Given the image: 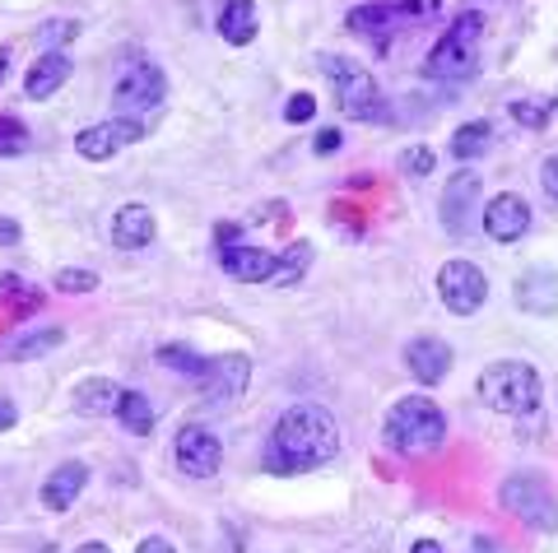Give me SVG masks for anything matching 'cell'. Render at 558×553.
<instances>
[{
    "mask_svg": "<svg viewBox=\"0 0 558 553\" xmlns=\"http://www.w3.org/2000/svg\"><path fill=\"white\" fill-rule=\"evenodd\" d=\"M270 456L284 470H312L340 456V428L322 405H289L275 419L270 433Z\"/></svg>",
    "mask_w": 558,
    "mask_h": 553,
    "instance_id": "cell-1",
    "label": "cell"
},
{
    "mask_svg": "<svg viewBox=\"0 0 558 553\" xmlns=\"http://www.w3.org/2000/svg\"><path fill=\"white\" fill-rule=\"evenodd\" d=\"M381 438L396 456H424V452H438L442 438H447V414L428 401V395H405L387 409L381 419Z\"/></svg>",
    "mask_w": 558,
    "mask_h": 553,
    "instance_id": "cell-2",
    "label": "cell"
},
{
    "mask_svg": "<svg viewBox=\"0 0 558 553\" xmlns=\"http://www.w3.org/2000/svg\"><path fill=\"white\" fill-rule=\"evenodd\" d=\"M480 51H484V14L461 10L457 20L447 24L438 47H433L428 75L433 79H470L480 71Z\"/></svg>",
    "mask_w": 558,
    "mask_h": 553,
    "instance_id": "cell-3",
    "label": "cell"
},
{
    "mask_svg": "<svg viewBox=\"0 0 558 553\" xmlns=\"http://www.w3.org/2000/svg\"><path fill=\"white\" fill-rule=\"evenodd\" d=\"M480 401L488 409L498 414H531L539 405V372L531 368V362H517V358H502V362H488V368L480 372Z\"/></svg>",
    "mask_w": 558,
    "mask_h": 553,
    "instance_id": "cell-4",
    "label": "cell"
},
{
    "mask_svg": "<svg viewBox=\"0 0 558 553\" xmlns=\"http://www.w3.org/2000/svg\"><path fill=\"white\" fill-rule=\"evenodd\" d=\"M322 65V75L336 84V102H340V112L344 116H354V121H381L387 116V108H381V89H377V79L363 71V65H354L349 57H326L317 61Z\"/></svg>",
    "mask_w": 558,
    "mask_h": 553,
    "instance_id": "cell-5",
    "label": "cell"
},
{
    "mask_svg": "<svg viewBox=\"0 0 558 553\" xmlns=\"http://www.w3.org/2000/svg\"><path fill=\"white\" fill-rule=\"evenodd\" d=\"M498 503L508 507L521 526L545 530V534L558 530V503H554V493H549L545 479H535V475H512V479H502Z\"/></svg>",
    "mask_w": 558,
    "mask_h": 553,
    "instance_id": "cell-6",
    "label": "cell"
},
{
    "mask_svg": "<svg viewBox=\"0 0 558 553\" xmlns=\"http://www.w3.org/2000/svg\"><path fill=\"white\" fill-rule=\"evenodd\" d=\"M163 98H168V79H163V71L154 61H131L112 84V108L126 112V116L159 108Z\"/></svg>",
    "mask_w": 558,
    "mask_h": 553,
    "instance_id": "cell-7",
    "label": "cell"
},
{
    "mask_svg": "<svg viewBox=\"0 0 558 553\" xmlns=\"http://www.w3.org/2000/svg\"><path fill=\"white\" fill-rule=\"evenodd\" d=\"M438 298L447 303L451 317H475L488 298V280L475 261H447L438 270Z\"/></svg>",
    "mask_w": 558,
    "mask_h": 553,
    "instance_id": "cell-8",
    "label": "cell"
},
{
    "mask_svg": "<svg viewBox=\"0 0 558 553\" xmlns=\"http://www.w3.org/2000/svg\"><path fill=\"white\" fill-rule=\"evenodd\" d=\"M145 121L140 116H112V121H98V126H84L75 135V153L89 163H108L112 153H121L126 145H140L145 140Z\"/></svg>",
    "mask_w": 558,
    "mask_h": 553,
    "instance_id": "cell-9",
    "label": "cell"
},
{
    "mask_svg": "<svg viewBox=\"0 0 558 553\" xmlns=\"http://www.w3.org/2000/svg\"><path fill=\"white\" fill-rule=\"evenodd\" d=\"M424 5L418 0H368V5H354L349 10V33H359V38H373V42H387L396 28H405L410 20H418Z\"/></svg>",
    "mask_w": 558,
    "mask_h": 553,
    "instance_id": "cell-10",
    "label": "cell"
},
{
    "mask_svg": "<svg viewBox=\"0 0 558 553\" xmlns=\"http://www.w3.org/2000/svg\"><path fill=\"white\" fill-rule=\"evenodd\" d=\"M252 382V358L247 354H215L205 362V372H201V391H205V401L209 405H233L242 391H247Z\"/></svg>",
    "mask_w": 558,
    "mask_h": 553,
    "instance_id": "cell-11",
    "label": "cell"
},
{
    "mask_svg": "<svg viewBox=\"0 0 558 553\" xmlns=\"http://www.w3.org/2000/svg\"><path fill=\"white\" fill-rule=\"evenodd\" d=\"M172 456H178L182 475L209 479V475H219V465H223V446L209 428H182L178 442H172Z\"/></svg>",
    "mask_w": 558,
    "mask_h": 553,
    "instance_id": "cell-12",
    "label": "cell"
},
{
    "mask_svg": "<svg viewBox=\"0 0 558 553\" xmlns=\"http://www.w3.org/2000/svg\"><path fill=\"white\" fill-rule=\"evenodd\" d=\"M480 223L494 242H521V233L531 229V200L517 192H502L480 210Z\"/></svg>",
    "mask_w": 558,
    "mask_h": 553,
    "instance_id": "cell-13",
    "label": "cell"
},
{
    "mask_svg": "<svg viewBox=\"0 0 558 553\" xmlns=\"http://www.w3.org/2000/svg\"><path fill=\"white\" fill-rule=\"evenodd\" d=\"M484 196V182H480V172L475 168H461L457 177L447 182V192H442V223L451 233H465L470 229V214H475V205Z\"/></svg>",
    "mask_w": 558,
    "mask_h": 553,
    "instance_id": "cell-14",
    "label": "cell"
},
{
    "mask_svg": "<svg viewBox=\"0 0 558 553\" xmlns=\"http://www.w3.org/2000/svg\"><path fill=\"white\" fill-rule=\"evenodd\" d=\"M405 368L418 386H438L451 372V344H442L438 335H418L405 344Z\"/></svg>",
    "mask_w": 558,
    "mask_h": 553,
    "instance_id": "cell-15",
    "label": "cell"
},
{
    "mask_svg": "<svg viewBox=\"0 0 558 553\" xmlns=\"http://www.w3.org/2000/svg\"><path fill=\"white\" fill-rule=\"evenodd\" d=\"M219 266L229 270L238 284H270L275 280V251L247 247V242H229V247H219Z\"/></svg>",
    "mask_w": 558,
    "mask_h": 553,
    "instance_id": "cell-16",
    "label": "cell"
},
{
    "mask_svg": "<svg viewBox=\"0 0 558 553\" xmlns=\"http://www.w3.org/2000/svg\"><path fill=\"white\" fill-rule=\"evenodd\" d=\"M512 298H517L521 312H531V317H554V312H558V270H549V266L526 270V274L517 280Z\"/></svg>",
    "mask_w": 558,
    "mask_h": 553,
    "instance_id": "cell-17",
    "label": "cell"
},
{
    "mask_svg": "<svg viewBox=\"0 0 558 553\" xmlns=\"http://www.w3.org/2000/svg\"><path fill=\"white\" fill-rule=\"evenodd\" d=\"M70 75H75V61H70L61 47H51V51H43V57L28 65V75H24V94H28L33 102H43V98L57 94Z\"/></svg>",
    "mask_w": 558,
    "mask_h": 553,
    "instance_id": "cell-18",
    "label": "cell"
},
{
    "mask_svg": "<svg viewBox=\"0 0 558 553\" xmlns=\"http://www.w3.org/2000/svg\"><path fill=\"white\" fill-rule=\"evenodd\" d=\"M84 483H89V465H84V460H65V465H57V470L47 475V483H43V503H47V512H70V507H75V497L84 493Z\"/></svg>",
    "mask_w": 558,
    "mask_h": 553,
    "instance_id": "cell-19",
    "label": "cell"
},
{
    "mask_svg": "<svg viewBox=\"0 0 558 553\" xmlns=\"http://www.w3.org/2000/svg\"><path fill=\"white\" fill-rule=\"evenodd\" d=\"M159 237V219H154L149 205H121V210L112 214V242L117 247H149V242Z\"/></svg>",
    "mask_w": 558,
    "mask_h": 553,
    "instance_id": "cell-20",
    "label": "cell"
},
{
    "mask_svg": "<svg viewBox=\"0 0 558 553\" xmlns=\"http://www.w3.org/2000/svg\"><path fill=\"white\" fill-rule=\"evenodd\" d=\"M256 5L252 0H223V10H219V38L223 42H233V47H247L256 38Z\"/></svg>",
    "mask_w": 558,
    "mask_h": 553,
    "instance_id": "cell-21",
    "label": "cell"
},
{
    "mask_svg": "<svg viewBox=\"0 0 558 553\" xmlns=\"http://www.w3.org/2000/svg\"><path fill=\"white\" fill-rule=\"evenodd\" d=\"M61 344H65L61 325H43V331H28V335H20V340H5V344H0V358L28 362V358H47L51 349H61Z\"/></svg>",
    "mask_w": 558,
    "mask_h": 553,
    "instance_id": "cell-22",
    "label": "cell"
},
{
    "mask_svg": "<svg viewBox=\"0 0 558 553\" xmlns=\"http://www.w3.org/2000/svg\"><path fill=\"white\" fill-rule=\"evenodd\" d=\"M112 414L121 419V428H126V433H135V438L154 433V419H159V414H154V405H149V395H140V391H121Z\"/></svg>",
    "mask_w": 558,
    "mask_h": 553,
    "instance_id": "cell-23",
    "label": "cell"
},
{
    "mask_svg": "<svg viewBox=\"0 0 558 553\" xmlns=\"http://www.w3.org/2000/svg\"><path fill=\"white\" fill-rule=\"evenodd\" d=\"M494 145V126L488 121H465V126H457V135H451V159H484V149Z\"/></svg>",
    "mask_w": 558,
    "mask_h": 553,
    "instance_id": "cell-24",
    "label": "cell"
},
{
    "mask_svg": "<svg viewBox=\"0 0 558 553\" xmlns=\"http://www.w3.org/2000/svg\"><path fill=\"white\" fill-rule=\"evenodd\" d=\"M117 395H121V386L94 377V382L75 386V409H80V414H112V409H117Z\"/></svg>",
    "mask_w": 558,
    "mask_h": 553,
    "instance_id": "cell-25",
    "label": "cell"
},
{
    "mask_svg": "<svg viewBox=\"0 0 558 553\" xmlns=\"http://www.w3.org/2000/svg\"><path fill=\"white\" fill-rule=\"evenodd\" d=\"M0 303H10L14 312H38L43 293L33 288L28 280H20V274H0Z\"/></svg>",
    "mask_w": 558,
    "mask_h": 553,
    "instance_id": "cell-26",
    "label": "cell"
},
{
    "mask_svg": "<svg viewBox=\"0 0 558 553\" xmlns=\"http://www.w3.org/2000/svg\"><path fill=\"white\" fill-rule=\"evenodd\" d=\"M307 266H312V247L307 242H293L284 256H275V280L270 284H299L307 274Z\"/></svg>",
    "mask_w": 558,
    "mask_h": 553,
    "instance_id": "cell-27",
    "label": "cell"
},
{
    "mask_svg": "<svg viewBox=\"0 0 558 553\" xmlns=\"http://www.w3.org/2000/svg\"><path fill=\"white\" fill-rule=\"evenodd\" d=\"M159 362H163V368H172V372L191 377V382H201V372H205V362H209V358H201L196 349H186V344H163V349H159Z\"/></svg>",
    "mask_w": 558,
    "mask_h": 553,
    "instance_id": "cell-28",
    "label": "cell"
},
{
    "mask_svg": "<svg viewBox=\"0 0 558 553\" xmlns=\"http://www.w3.org/2000/svg\"><path fill=\"white\" fill-rule=\"evenodd\" d=\"M554 108H558L554 98H517V102H508L512 121H521V126H526V131H539V126H545Z\"/></svg>",
    "mask_w": 558,
    "mask_h": 553,
    "instance_id": "cell-29",
    "label": "cell"
},
{
    "mask_svg": "<svg viewBox=\"0 0 558 553\" xmlns=\"http://www.w3.org/2000/svg\"><path fill=\"white\" fill-rule=\"evenodd\" d=\"M433 163H438V153H433L428 145H410L405 153H400V172H405V177H428Z\"/></svg>",
    "mask_w": 558,
    "mask_h": 553,
    "instance_id": "cell-30",
    "label": "cell"
},
{
    "mask_svg": "<svg viewBox=\"0 0 558 553\" xmlns=\"http://www.w3.org/2000/svg\"><path fill=\"white\" fill-rule=\"evenodd\" d=\"M57 288H61V293H94V288H98V274H94V270L65 266V270H57Z\"/></svg>",
    "mask_w": 558,
    "mask_h": 553,
    "instance_id": "cell-31",
    "label": "cell"
},
{
    "mask_svg": "<svg viewBox=\"0 0 558 553\" xmlns=\"http://www.w3.org/2000/svg\"><path fill=\"white\" fill-rule=\"evenodd\" d=\"M312 116H317V98H312V94H293L284 102V121H289V126H303V121H312Z\"/></svg>",
    "mask_w": 558,
    "mask_h": 553,
    "instance_id": "cell-32",
    "label": "cell"
},
{
    "mask_svg": "<svg viewBox=\"0 0 558 553\" xmlns=\"http://www.w3.org/2000/svg\"><path fill=\"white\" fill-rule=\"evenodd\" d=\"M24 126L20 121H0V153H14V149H24Z\"/></svg>",
    "mask_w": 558,
    "mask_h": 553,
    "instance_id": "cell-33",
    "label": "cell"
},
{
    "mask_svg": "<svg viewBox=\"0 0 558 553\" xmlns=\"http://www.w3.org/2000/svg\"><path fill=\"white\" fill-rule=\"evenodd\" d=\"M539 186H545V196L558 205V153H549V159L539 163Z\"/></svg>",
    "mask_w": 558,
    "mask_h": 553,
    "instance_id": "cell-34",
    "label": "cell"
},
{
    "mask_svg": "<svg viewBox=\"0 0 558 553\" xmlns=\"http://www.w3.org/2000/svg\"><path fill=\"white\" fill-rule=\"evenodd\" d=\"M80 33V20H57V24H43V42H65Z\"/></svg>",
    "mask_w": 558,
    "mask_h": 553,
    "instance_id": "cell-35",
    "label": "cell"
},
{
    "mask_svg": "<svg viewBox=\"0 0 558 553\" xmlns=\"http://www.w3.org/2000/svg\"><path fill=\"white\" fill-rule=\"evenodd\" d=\"M20 242H24V229L14 219L0 214V247H20Z\"/></svg>",
    "mask_w": 558,
    "mask_h": 553,
    "instance_id": "cell-36",
    "label": "cell"
},
{
    "mask_svg": "<svg viewBox=\"0 0 558 553\" xmlns=\"http://www.w3.org/2000/svg\"><path fill=\"white\" fill-rule=\"evenodd\" d=\"M14 423H20V409H14V401H5V395H0V433H10Z\"/></svg>",
    "mask_w": 558,
    "mask_h": 553,
    "instance_id": "cell-37",
    "label": "cell"
},
{
    "mask_svg": "<svg viewBox=\"0 0 558 553\" xmlns=\"http://www.w3.org/2000/svg\"><path fill=\"white\" fill-rule=\"evenodd\" d=\"M340 145H344V135H340V131H322L312 149H317V153H330V149H340Z\"/></svg>",
    "mask_w": 558,
    "mask_h": 553,
    "instance_id": "cell-38",
    "label": "cell"
},
{
    "mask_svg": "<svg viewBox=\"0 0 558 553\" xmlns=\"http://www.w3.org/2000/svg\"><path fill=\"white\" fill-rule=\"evenodd\" d=\"M135 553H172V544H168V540H140Z\"/></svg>",
    "mask_w": 558,
    "mask_h": 553,
    "instance_id": "cell-39",
    "label": "cell"
},
{
    "mask_svg": "<svg viewBox=\"0 0 558 553\" xmlns=\"http://www.w3.org/2000/svg\"><path fill=\"white\" fill-rule=\"evenodd\" d=\"M410 553H442V544H438V540H414Z\"/></svg>",
    "mask_w": 558,
    "mask_h": 553,
    "instance_id": "cell-40",
    "label": "cell"
},
{
    "mask_svg": "<svg viewBox=\"0 0 558 553\" xmlns=\"http://www.w3.org/2000/svg\"><path fill=\"white\" fill-rule=\"evenodd\" d=\"M75 553H112V549H108V544H80Z\"/></svg>",
    "mask_w": 558,
    "mask_h": 553,
    "instance_id": "cell-41",
    "label": "cell"
},
{
    "mask_svg": "<svg viewBox=\"0 0 558 553\" xmlns=\"http://www.w3.org/2000/svg\"><path fill=\"white\" fill-rule=\"evenodd\" d=\"M10 75V57H5V51H0V79H5Z\"/></svg>",
    "mask_w": 558,
    "mask_h": 553,
    "instance_id": "cell-42",
    "label": "cell"
},
{
    "mask_svg": "<svg viewBox=\"0 0 558 553\" xmlns=\"http://www.w3.org/2000/svg\"><path fill=\"white\" fill-rule=\"evenodd\" d=\"M377 553H381V549H377Z\"/></svg>",
    "mask_w": 558,
    "mask_h": 553,
    "instance_id": "cell-43",
    "label": "cell"
}]
</instances>
